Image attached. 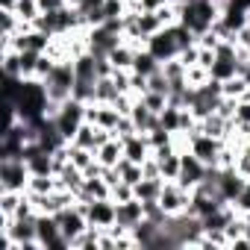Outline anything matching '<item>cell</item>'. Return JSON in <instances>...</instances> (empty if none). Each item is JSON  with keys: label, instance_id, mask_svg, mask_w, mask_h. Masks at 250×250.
<instances>
[{"label": "cell", "instance_id": "cell-41", "mask_svg": "<svg viewBox=\"0 0 250 250\" xmlns=\"http://www.w3.org/2000/svg\"><path fill=\"white\" fill-rule=\"evenodd\" d=\"M18 0H0V9H15Z\"/></svg>", "mask_w": 250, "mask_h": 250}, {"label": "cell", "instance_id": "cell-9", "mask_svg": "<svg viewBox=\"0 0 250 250\" xmlns=\"http://www.w3.org/2000/svg\"><path fill=\"white\" fill-rule=\"evenodd\" d=\"M147 50H150L159 62L177 59V56H180V44H177V39H174V30L165 27V30H159L156 36H150V39H147Z\"/></svg>", "mask_w": 250, "mask_h": 250}, {"label": "cell", "instance_id": "cell-26", "mask_svg": "<svg viewBox=\"0 0 250 250\" xmlns=\"http://www.w3.org/2000/svg\"><path fill=\"white\" fill-rule=\"evenodd\" d=\"M118 171H121V180H124V183H130V186H136V183H142V180H145L142 165H139V162H130L127 156L118 162Z\"/></svg>", "mask_w": 250, "mask_h": 250}, {"label": "cell", "instance_id": "cell-20", "mask_svg": "<svg viewBox=\"0 0 250 250\" xmlns=\"http://www.w3.org/2000/svg\"><path fill=\"white\" fill-rule=\"evenodd\" d=\"M56 188H59L56 174H33L30 183H27V194H50Z\"/></svg>", "mask_w": 250, "mask_h": 250}, {"label": "cell", "instance_id": "cell-5", "mask_svg": "<svg viewBox=\"0 0 250 250\" xmlns=\"http://www.w3.org/2000/svg\"><path fill=\"white\" fill-rule=\"evenodd\" d=\"M188 150L209 168H218V156L224 150V139H215L209 133H194L188 136Z\"/></svg>", "mask_w": 250, "mask_h": 250}, {"label": "cell", "instance_id": "cell-37", "mask_svg": "<svg viewBox=\"0 0 250 250\" xmlns=\"http://www.w3.org/2000/svg\"><path fill=\"white\" fill-rule=\"evenodd\" d=\"M232 206H235V209H238L241 215H244V212H250V180H247L244 191H241V194L235 197V203H232Z\"/></svg>", "mask_w": 250, "mask_h": 250}, {"label": "cell", "instance_id": "cell-10", "mask_svg": "<svg viewBox=\"0 0 250 250\" xmlns=\"http://www.w3.org/2000/svg\"><path fill=\"white\" fill-rule=\"evenodd\" d=\"M56 221H59V229H62V235L74 244V238L88 227V218H85V212L74 203V206H68V209H62V212H56Z\"/></svg>", "mask_w": 250, "mask_h": 250}, {"label": "cell", "instance_id": "cell-23", "mask_svg": "<svg viewBox=\"0 0 250 250\" xmlns=\"http://www.w3.org/2000/svg\"><path fill=\"white\" fill-rule=\"evenodd\" d=\"M24 194L27 191H3V188H0V215H3V218H15Z\"/></svg>", "mask_w": 250, "mask_h": 250}, {"label": "cell", "instance_id": "cell-18", "mask_svg": "<svg viewBox=\"0 0 250 250\" xmlns=\"http://www.w3.org/2000/svg\"><path fill=\"white\" fill-rule=\"evenodd\" d=\"M162 186H165V180H162V177H145V180H142V183H136L133 188H136V197H139L142 203H147V200H159Z\"/></svg>", "mask_w": 250, "mask_h": 250}, {"label": "cell", "instance_id": "cell-11", "mask_svg": "<svg viewBox=\"0 0 250 250\" xmlns=\"http://www.w3.org/2000/svg\"><path fill=\"white\" fill-rule=\"evenodd\" d=\"M118 206V227H127L130 232L145 221V203L139 200V197H133V200H124V203H115Z\"/></svg>", "mask_w": 250, "mask_h": 250}, {"label": "cell", "instance_id": "cell-17", "mask_svg": "<svg viewBox=\"0 0 250 250\" xmlns=\"http://www.w3.org/2000/svg\"><path fill=\"white\" fill-rule=\"evenodd\" d=\"M56 180H59V188H68V191H74V194H77V191L83 188V183H85V171H80L77 165H71V162H68V165L56 174Z\"/></svg>", "mask_w": 250, "mask_h": 250}, {"label": "cell", "instance_id": "cell-12", "mask_svg": "<svg viewBox=\"0 0 250 250\" xmlns=\"http://www.w3.org/2000/svg\"><path fill=\"white\" fill-rule=\"evenodd\" d=\"M124 156H127L130 162L145 165V162L153 156V147H150L147 136H145V133H133V136H127V139H124Z\"/></svg>", "mask_w": 250, "mask_h": 250}, {"label": "cell", "instance_id": "cell-15", "mask_svg": "<svg viewBox=\"0 0 250 250\" xmlns=\"http://www.w3.org/2000/svg\"><path fill=\"white\" fill-rule=\"evenodd\" d=\"M162 68V62L147 50V47H142V50H136V59H133V74H139V77H150V74H156Z\"/></svg>", "mask_w": 250, "mask_h": 250}, {"label": "cell", "instance_id": "cell-40", "mask_svg": "<svg viewBox=\"0 0 250 250\" xmlns=\"http://www.w3.org/2000/svg\"><path fill=\"white\" fill-rule=\"evenodd\" d=\"M212 62H215V50H212V47H200V59H197V65L212 68Z\"/></svg>", "mask_w": 250, "mask_h": 250}, {"label": "cell", "instance_id": "cell-34", "mask_svg": "<svg viewBox=\"0 0 250 250\" xmlns=\"http://www.w3.org/2000/svg\"><path fill=\"white\" fill-rule=\"evenodd\" d=\"M133 133H139L136 124H133V118H130V115H121L118 127H115V136H118V139H127V136H133Z\"/></svg>", "mask_w": 250, "mask_h": 250}, {"label": "cell", "instance_id": "cell-31", "mask_svg": "<svg viewBox=\"0 0 250 250\" xmlns=\"http://www.w3.org/2000/svg\"><path fill=\"white\" fill-rule=\"evenodd\" d=\"M209 80H212V74H209V68H203V65H191V68H188V74H186V83H188L191 88L206 85Z\"/></svg>", "mask_w": 250, "mask_h": 250}, {"label": "cell", "instance_id": "cell-4", "mask_svg": "<svg viewBox=\"0 0 250 250\" xmlns=\"http://www.w3.org/2000/svg\"><path fill=\"white\" fill-rule=\"evenodd\" d=\"M121 42H124V36L115 33V30L106 27V24L85 30V47H88V53H94V56H109Z\"/></svg>", "mask_w": 250, "mask_h": 250}, {"label": "cell", "instance_id": "cell-35", "mask_svg": "<svg viewBox=\"0 0 250 250\" xmlns=\"http://www.w3.org/2000/svg\"><path fill=\"white\" fill-rule=\"evenodd\" d=\"M232 121H235V124H250V94L235 103V118H232Z\"/></svg>", "mask_w": 250, "mask_h": 250}, {"label": "cell", "instance_id": "cell-22", "mask_svg": "<svg viewBox=\"0 0 250 250\" xmlns=\"http://www.w3.org/2000/svg\"><path fill=\"white\" fill-rule=\"evenodd\" d=\"M118 94H121V91H118V85H115L112 74L97 80V85H94V100H97V103H115V100H118Z\"/></svg>", "mask_w": 250, "mask_h": 250}, {"label": "cell", "instance_id": "cell-13", "mask_svg": "<svg viewBox=\"0 0 250 250\" xmlns=\"http://www.w3.org/2000/svg\"><path fill=\"white\" fill-rule=\"evenodd\" d=\"M130 118H133V124H136V130L139 133H150V130H156L159 127V115L156 112H150L147 106H145V100L142 97H136V103H133V109H130Z\"/></svg>", "mask_w": 250, "mask_h": 250}, {"label": "cell", "instance_id": "cell-24", "mask_svg": "<svg viewBox=\"0 0 250 250\" xmlns=\"http://www.w3.org/2000/svg\"><path fill=\"white\" fill-rule=\"evenodd\" d=\"M221 88H224V94H227V97L241 100V97H247V94H250V80H247V77H241V74H235L232 80L221 83Z\"/></svg>", "mask_w": 250, "mask_h": 250}, {"label": "cell", "instance_id": "cell-33", "mask_svg": "<svg viewBox=\"0 0 250 250\" xmlns=\"http://www.w3.org/2000/svg\"><path fill=\"white\" fill-rule=\"evenodd\" d=\"M133 197H136V188H133L130 183H124V180H121V183H115V186H112V200H115V203L133 200Z\"/></svg>", "mask_w": 250, "mask_h": 250}, {"label": "cell", "instance_id": "cell-39", "mask_svg": "<svg viewBox=\"0 0 250 250\" xmlns=\"http://www.w3.org/2000/svg\"><path fill=\"white\" fill-rule=\"evenodd\" d=\"M142 171H145V177H162V171H159V159H156V156H150V159L142 165Z\"/></svg>", "mask_w": 250, "mask_h": 250}, {"label": "cell", "instance_id": "cell-21", "mask_svg": "<svg viewBox=\"0 0 250 250\" xmlns=\"http://www.w3.org/2000/svg\"><path fill=\"white\" fill-rule=\"evenodd\" d=\"M139 33H142V39L147 42L150 36H156L159 30H165V24H162V18H159V12H139Z\"/></svg>", "mask_w": 250, "mask_h": 250}, {"label": "cell", "instance_id": "cell-2", "mask_svg": "<svg viewBox=\"0 0 250 250\" xmlns=\"http://www.w3.org/2000/svg\"><path fill=\"white\" fill-rule=\"evenodd\" d=\"M33 171L27 165V159L18 156H3L0 159V188L3 191H27Z\"/></svg>", "mask_w": 250, "mask_h": 250}, {"label": "cell", "instance_id": "cell-25", "mask_svg": "<svg viewBox=\"0 0 250 250\" xmlns=\"http://www.w3.org/2000/svg\"><path fill=\"white\" fill-rule=\"evenodd\" d=\"M0 59H3V62H0V65H3V77H21V50L6 47L3 53H0Z\"/></svg>", "mask_w": 250, "mask_h": 250}, {"label": "cell", "instance_id": "cell-16", "mask_svg": "<svg viewBox=\"0 0 250 250\" xmlns=\"http://www.w3.org/2000/svg\"><path fill=\"white\" fill-rule=\"evenodd\" d=\"M136 50H139V47H133L130 42H121V44L109 53L112 68H115V71H130V68H133V59H136Z\"/></svg>", "mask_w": 250, "mask_h": 250}, {"label": "cell", "instance_id": "cell-30", "mask_svg": "<svg viewBox=\"0 0 250 250\" xmlns=\"http://www.w3.org/2000/svg\"><path fill=\"white\" fill-rule=\"evenodd\" d=\"M142 100H145V106H147L150 112H156V115L171 103V97H168V94H162V91H145V94H142Z\"/></svg>", "mask_w": 250, "mask_h": 250}, {"label": "cell", "instance_id": "cell-19", "mask_svg": "<svg viewBox=\"0 0 250 250\" xmlns=\"http://www.w3.org/2000/svg\"><path fill=\"white\" fill-rule=\"evenodd\" d=\"M100 235H103V229L94 227V224H88V227L74 238L71 250H100Z\"/></svg>", "mask_w": 250, "mask_h": 250}, {"label": "cell", "instance_id": "cell-32", "mask_svg": "<svg viewBox=\"0 0 250 250\" xmlns=\"http://www.w3.org/2000/svg\"><path fill=\"white\" fill-rule=\"evenodd\" d=\"M56 62H59V59H53L50 53H42V56H39V65H36V80L44 83V80L50 77V71L56 68Z\"/></svg>", "mask_w": 250, "mask_h": 250}, {"label": "cell", "instance_id": "cell-29", "mask_svg": "<svg viewBox=\"0 0 250 250\" xmlns=\"http://www.w3.org/2000/svg\"><path fill=\"white\" fill-rule=\"evenodd\" d=\"M39 56H42V53L21 50V77H24V80H36V65H39Z\"/></svg>", "mask_w": 250, "mask_h": 250}, {"label": "cell", "instance_id": "cell-42", "mask_svg": "<svg viewBox=\"0 0 250 250\" xmlns=\"http://www.w3.org/2000/svg\"><path fill=\"white\" fill-rule=\"evenodd\" d=\"M241 150H244V153H247V156H250V139H247V142H244V147H241Z\"/></svg>", "mask_w": 250, "mask_h": 250}, {"label": "cell", "instance_id": "cell-7", "mask_svg": "<svg viewBox=\"0 0 250 250\" xmlns=\"http://www.w3.org/2000/svg\"><path fill=\"white\" fill-rule=\"evenodd\" d=\"M83 212H85L88 224H94V227H100V229H112V227H115V221H118V206H115V200H112V197L91 200Z\"/></svg>", "mask_w": 250, "mask_h": 250}, {"label": "cell", "instance_id": "cell-28", "mask_svg": "<svg viewBox=\"0 0 250 250\" xmlns=\"http://www.w3.org/2000/svg\"><path fill=\"white\" fill-rule=\"evenodd\" d=\"M15 12H18L21 21L33 24V21L42 15V3H39V0H18V3H15Z\"/></svg>", "mask_w": 250, "mask_h": 250}, {"label": "cell", "instance_id": "cell-6", "mask_svg": "<svg viewBox=\"0 0 250 250\" xmlns=\"http://www.w3.org/2000/svg\"><path fill=\"white\" fill-rule=\"evenodd\" d=\"M159 203H162V209H165L168 215H183V212H188L191 191L183 188L180 183H168V180H165L162 194H159Z\"/></svg>", "mask_w": 250, "mask_h": 250}, {"label": "cell", "instance_id": "cell-27", "mask_svg": "<svg viewBox=\"0 0 250 250\" xmlns=\"http://www.w3.org/2000/svg\"><path fill=\"white\" fill-rule=\"evenodd\" d=\"M180 112H183V106H174V103H168L159 112V124H162L168 133H180Z\"/></svg>", "mask_w": 250, "mask_h": 250}, {"label": "cell", "instance_id": "cell-8", "mask_svg": "<svg viewBox=\"0 0 250 250\" xmlns=\"http://www.w3.org/2000/svg\"><path fill=\"white\" fill-rule=\"evenodd\" d=\"M206 174H209V165H203L191 150H183V168H180V180L177 183L191 191V188H197L206 180Z\"/></svg>", "mask_w": 250, "mask_h": 250}, {"label": "cell", "instance_id": "cell-36", "mask_svg": "<svg viewBox=\"0 0 250 250\" xmlns=\"http://www.w3.org/2000/svg\"><path fill=\"white\" fill-rule=\"evenodd\" d=\"M168 3H171V0H139L136 9H139V12H159V9L168 6Z\"/></svg>", "mask_w": 250, "mask_h": 250}, {"label": "cell", "instance_id": "cell-14", "mask_svg": "<svg viewBox=\"0 0 250 250\" xmlns=\"http://www.w3.org/2000/svg\"><path fill=\"white\" fill-rule=\"evenodd\" d=\"M124 159V139H118V136H112L106 145H100L97 147V162L103 165V168H118V162Z\"/></svg>", "mask_w": 250, "mask_h": 250}, {"label": "cell", "instance_id": "cell-1", "mask_svg": "<svg viewBox=\"0 0 250 250\" xmlns=\"http://www.w3.org/2000/svg\"><path fill=\"white\" fill-rule=\"evenodd\" d=\"M74 85H77V71H74V59H62L56 62V68L50 71V77L44 80V91L53 103H65L74 97Z\"/></svg>", "mask_w": 250, "mask_h": 250}, {"label": "cell", "instance_id": "cell-3", "mask_svg": "<svg viewBox=\"0 0 250 250\" xmlns=\"http://www.w3.org/2000/svg\"><path fill=\"white\" fill-rule=\"evenodd\" d=\"M53 124H56V130L62 133V139L71 142V139L77 136V130L85 124V103L77 100V97L65 100V103L59 106V112L53 115Z\"/></svg>", "mask_w": 250, "mask_h": 250}, {"label": "cell", "instance_id": "cell-38", "mask_svg": "<svg viewBox=\"0 0 250 250\" xmlns=\"http://www.w3.org/2000/svg\"><path fill=\"white\" fill-rule=\"evenodd\" d=\"M235 171H238L244 180H250V156H247L244 150H241V153H238V159H235Z\"/></svg>", "mask_w": 250, "mask_h": 250}]
</instances>
